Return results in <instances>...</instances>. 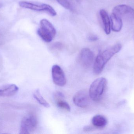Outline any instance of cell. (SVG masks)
Listing matches in <instances>:
<instances>
[{"label": "cell", "instance_id": "cell-12", "mask_svg": "<svg viewBox=\"0 0 134 134\" xmlns=\"http://www.w3.org/2000/svg\"><path fill=\"white\" fill-rule=\"evenodd\" d=\"M100 14L103 23L105 32L106 34H109L111 32V25L108 14L107 12L104 9L100 10Z\"/></svg>", "mask_w": 134, "mask_h": 134}, {"label": "cell", "instance_id": "cell-15", "mask_svg": "<svg viewBox=\"0 0 134 134\" xmlns=\"http://www.w3.org/2000/svg\"><path fill=\"white\" fill-rule=\"evenodd\" d=\"M37 34L41 38L46 42H51L53 38L48 34L45 33L41 28H38L37 30Z\"/></svg>", "mask_w": 134, "mask_h": 134}, {"label": "cell", "instance_id": "cell-9", "mask_svg": "<svg viewBox=\"0 0 134 134\" xmlns=\"http://www.w3.org/2000/svg\"><path fill=\"white\" fill-rule=\"evenodd\" d=\"M19 88L15 84H6L0 86V97L14 96L19 90Z\"/></svg>", "mask_w": 134, "mask_h": 134}, {"label": "cell", "instance_id": "cell-20", "mask_svg": "<svg viewBox=\"0 0 134 134\" xmlns=\"http://www.w3.org/2000/svg\"><path fill=\"white\" fill-rule=\"evenodd\" d=\"M88 39L91 41H95L98 39V37L96 35H91L89 37Z\"/></svg>", "mask_w": 134, "mask_h": 134}, {"label": "cell", "instance_id": "cell-2", "mask_svg": "<svg viewBox=\"0 0 134 134\" xmlns=\"http://www.w3.org/2000/svg\"><path fill=\"white\" fill-rule=\"evenodd\" d=\"M107 80L105 78H100L95 79L91 85L89 89L90 98L97 102L101 99L106 89Z\"/></svg>", "mask_w": 134, "mask_h": 134}, {"label": "cell", "instance_id": "cell-13", "mask_svg": "<svg viewBox=\"0 0 134 134\" xmlns=\"http://www.w3.org/2000/svg\"><path fill=\"white\" fill-rule=\"evenodd\" d=\"M93 126L96 128H103L107 125L108 121L106 118L101 115H96L92 119Z\"/></svg>", "mask_w": 134, "mask_h": 134}, {"label": "cell", "instance_id": "cell-7", "mask_svg": "<svg viewBox=\"0 0 134 134\" xmlns=\"http://www.w3.org/2000/svg\"><path fill=\"white\" fill-rule=\"evenodd\" d=\"M89 93L85 90H81L75 94L73 97L74 104L77 107L85 108L89 105L90 102Z\"/></svg>", "mask_w": 134, "mask_h": 134}, {"label": "cell", "instance_id": "cell-5", "mask_svg": "<svg viewBox=\"0 0 134 134\" xmlns=\"http://www.w3.org/2000/svg\"><path fill=\"white\" fill-rule=\"evenodd\" d=\"M94 57V55L91 50L88 48H83L80 52L77 61L82 67L84 68H88L92 65Z\"/></svg>", "mask_w": 134, "mask_h": 134}, {"label": "cell", "instance_id": "cell-11", "mask_svg": "<svg viewBox=\"0 0 134 134\" xmlns=\"http://www.w3.org/2000/svg\"><path fill=\"white\" fill-rule=\"evenodd\" d=\"M110 19L112 30L115 32L120 31L123 25L122 18L112 13L110 16Z\"/></svg>", "mask_w": 134, "mask_h": 134}, {"label": "cell", "instance_id": "cell-10", "mask_svg": "<svg viewBox=\"0 0 134 134\" xmlns=\"http://www.w3.org/2000/svg\"><path fill=\"white\" fill-rule=\"evenodd\" d=\"M41 28L45 33L54 38L56 34V31L54 26L48 20L42 19L40 21Z\"/></svg>", "mask_w": 134, "mask_h": 134}, {"label": "cell", "instance_id": "cell-6", "mask_svg": "<svg viewBox=\"0 0 134 134\" xmlns=\"http://www.w3.org/2000/svg\"><path fill=\"white\" fill-rule=\"evenodd\" d=\"M53 80L57 85L63 87L66 83V79L62 68L57 65L53 66L52 69Z\"/></svg>", "mask_w": 134, "mask_h": 134}, {"label": "cell", "instance_id": "cell-19", "mask_svg": "<svg viewBox=\"0 0 134 134\" xmlns=\"http://www.w3.org/2000/svg\"><path fill=\"white\" fill-rule=\"evenodd\" d=\"M94 130L93 127L91 126H87L83 128V131L85 132H89L93 131Z\"/></svg>", "mask_w": 134, "mask_h": 134}, {"label": "cell", "instance_id": "cell-1", "mask_svg": "<svg viewBox=\"0 0 134 134\" xmlns=\"http://www.w3.org/2000/svg\"><path fill=\"white\" fill-rule=\"evenodd\" d=\"M122 49L121 44H116L99 53L96 57L93 66V72L95 74H99L102 71L105 65Z\"/></svg>", "mask_w": 134, "mask_h": 134}, {"label": "cell", "instance_id": "cell-8", "mask_svg": "<svg viewBox=\"0 0 134 134\" xmlns=\"http://www.w3.org/2000/svg\"><path fill=\"white\" fill-rule=\"evenodd\" d=\"M113 13L116 15L126 18H134V9L126 5H119L115 6L113 9Z\"/></svg>", "mask_w": 134, "mask_h": 134}, {"label": "cell", "instance_id": "cell-16", "mask_svg": "<svg viewBox=\"0 0 134 134\" xmlns=\"http://www.w3.org/2000/svg\"><path fill=\"white\" fill-rule=\"evenodd\" d=\"M57 105L59 108L63 110H65L68 112L71 111V108L69 105L66 101L61 100H59L57 102Z\"/></svg>", "mask_w": 134, "mask_h": 134}, {"label": "cell", "instance_id": "cell-4", "mask_svg": "<svg viewBox=\"0 0 134 134\" xmlns=\"http://www.w3.org/2000/svg\"><path fill=\"white\" fill-rule=\"evenodd\" d=\"M19 5L24 8L36 11L46 12L52 16L56 15L57 12L52 6L47 4H36L28 2L21 1L19 3Z\"/></svg>", "mask_w": 134, "mask_h": 134}, {"label": "cell", "instance_id": "cell-18", "mask_svg": "<svg viewBox=\"0 0 134 134\" xmlns=\"http://www.w3.org/2000/svg\"><path fill=\"white\" fill-rule=\"evenodd\" d=\"M57 1L66 9H70L71 6L69 0H57Z\"/></svg>", "mask_w": 134, "mask_h": 134}, {"label": "cell", "instance_id": "cell-14", "mask_svg": "<svg viewBox=\"0 0 134 134\" xmlns=\"http://www.w3.org/2000/svg\"><path fill=\"white\" fill-rule=\"evenodd\" d=\"M33 96L37 101L42 106L46 108L50 107V105L42 96L39 90H35L33 94Z\"/></svg>", "mask_w": 134, "mask_h": 134}, {"label": "cell", "instance_id": "cell-17", "mask_svg": "<svg viewBox=\"0 0 134 134\" xmlns=\"http://www.w3.org/2000/svg\"><path fill=\"white\" fill-rule=\"evenodd\" d=\"M50 48L52 50H61L63 49L64 45L61 42H56L52 44Z\"/></svg>", "mask_w": 134, "mask_h": 134}, {"label": "cell", "instance_id": "cell-3", "mask_svg": "<svg viewBox=\"0 0 134 134\" xmlns=\"http://www.w3.org/2000/svg\"><path fill=\"white\" fill-rule=\"evenodd\" d=\"M37 117L34 114H29L24 116L21 121L20 134H29L34 131L37 126Z\"/></svg>", "mask_w": 134, "mask_h": 134}]
</instances>
